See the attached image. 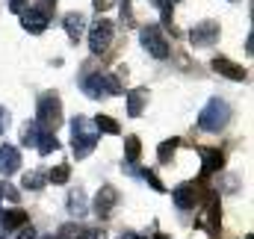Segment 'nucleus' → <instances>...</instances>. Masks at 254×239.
Segmentation results:
<instances>
[{"label": "nucleus", "instance_id": "nucleus-7", "mask_svg": "<svg viewBox=\"0 0 254 239\" xmlns=\"http://www.w3.org/2000/svg\"><path fill=\"white\" fill-rule=\"evenodd\" d=\"M192 45L195 48H210V45H216V39H219V24H213V21H204V24H195L190 33Z\"/></svg>", "mask_w": 254, "mask_h": 239}, {"label": "nucleus", "instance_id": "nucleus-25", "mask_svg": "<svg viewBox=\"0 0 254 239\" xmlns=\"http://www.w3.org/2000/svg\"><path fill=\"white\" fill-rule=\"evenodd\" d=\"M77 234H80V228H77V225H63V228H60V234H57V239H74Z\"/></svg>", "mask_w": 254, "mask_h": 239}, {"label": "nucleus", "instance_id": "nucleus-3", "mask_svg": "<svg viewBox=\"0 0 254 239\" xmlns=\"http://www.w3.org/2000/svg\"><path fill=\"white\" fill-rule=\"evenodd\" d=\"M36 119H39L36 124H39L42 130H48V133L57 130V127L63 124V104H60V98L51 95V92L42 95V98H39V113H36Z\"/></svg>", "mask_w": 254, "mask_h": 239}, {"label": "nucleus", "instance_id": "nucleus-15", "mask_svg": "<svg viewBox=\"0 0 254 239\" xmlns=\"http://www.w3.org/2000/svg\"><path fill=\"white\" fill-rule=\"evenodd\" d=\"M145 101H148V89H133V92L127 95V116L136 119V116L145 110Z\"/></svg>", "mask_w": 254, "mask_h": 239}, {"label": "nucleus", "instance_id": "nucleus-26", "mask_svg": "<svg viewBox=\"0 0 254 239\" xmlns=\"http://www.w3.org/2000/svg\"><path fill=\"white\" fill-rule=\"evenodd\" d=\"M74 239H104V231H80Z\"/></svg>", "mask_w": 254, "mask_h": 239}, {"label": "nucleus", "instance_id": "nucleus-28", "mask_svg": "<svg viewBox=\"0 0 254 239\" xmlns=\"http://www.w3.org/2000/svg\"><path fill=\"white\" fill-rule=\"evenodd\" d=\"M154 3H157V6H160V9H163V15H166V18H169V6H175V3H178V0H154Z\"/></svg>", "mask_w": 254, "mask_h": 239}, {"label": "nucleus", "instance_id": "nucleus-9", "mask_svg": "<svg viewBox=\"0 0 254 239\" xmlns=\"http://www.w3.org/2000/svg\"><path fill=\"white\" fill-rule=\"evenodd\" d=\"M21 169V154L12 145H0V175H15Z\"/></svg>", "mask_w": 254, "mask_h": 239}, {"label": "nucleus", "instance_id": "nucleus-13", "mask_svg": "<svg viewBox=\"0 0 254 239\" xmlns=\"http://www.w3.org/2000/svg\"><path fill=\"white\" fill-rule=\"evenodd\" d=\"M83 30H86V15L68 12V15H65V33H68V39H71V42H80Z\"/></svg>", "mask_w": 254, "mask_h": 239}, {"label": "nucleus", "instance_id": "nucleus-22", "mask_svg": "<svg viewBox=\"0 0 254 239\" xmlns=\"http://www.w3.org/2000/svg\"><path fill=\"white\" fill-rule=\"evenodd\" d=\"M175 148H178V139H169V142H163L160 145V151H157V157H160V163H166L172 154H175Z\"/></svg>", "mask_w": 254, "mask_h": 239}, {"label": "nucleus", "instance_id": "nucleus-30", "mask_svg": "<svg viewBox=\"0 0 254 239\" xmlns=\"http://www.w3.org/2000/svg\"><path fill=\"white\" fill-rule=\"evenodd\" d=\"M6 127H9V113H6V110H0V133H3Z\"/></svg>", "mask_w": 254, "mask_h": 239}, {"label": "nucleus", "instance_id": "nucleus-29", "mask_svg": "<svg viewBox=\"0 0 254 239\" xmlns=\"http://www.w3.org/2000/svg\"><path fill=\"white\" fill-rule=\"evenodd\" d=\"M18 239H36V231L24 225V228H21V234H18Z\"/></svg>", "mask_w": 254, "mask_h": 239}, {"label": "nucleus", "instance_id": "nucleus-21", "mask_svg": "<svg viewBox=\"0 0 254 239\" xmlns=\"http://www.w3.org/2000/svg\"><path fill=\"white\" fill-rule=\"evenodd\" d=\"M24 186H27V189H42V186H45V175H42V172H27V175H24Z\"/></svg>", "mask_w": 254, "mask_h": 239}, {"label": "nucleus", "instance_id": "nucleus-23", "mask_svg": "<svg viewBox=\"0 0 254 239\" xmlns=\"http://www.w3.org/2000/svg\"><path fill=\"white\" fill-rule=\"evenodd\" d=\"M68 178H71V169H68V166H57V169L48 175V180H51V183H65Z\"/></svg>", "mask_w": 254, "mask_h": 239}, {"label": "nucleus", "instance_id": "nucleus-14", "mask_svg": "<svg viewBox=\"0 0 254 239\" xmlns=\"http://www.w3.org/2000/svg\"><path fill=\"white\" fill-rule=\"evenodd\" d=\"M213 71H219V74L228 77V80H246V71H243L240 65H234L231 60H225V57H216V60H213Z\"/></svg>", "mask_w": 254, "mask_h": 239}, {"label": "nucleus", "instance_id": "nucleus-18", "mask_svg": "<svg viewBox=\"0 0 254 239\" xmlns=\"http://www.w3.org/2000/svg\"><path fill=\"white\" fill-rule=\"evenodd\" d=\"M95 127H98L101 133H110V136H116V133L122 130V127H119V121H113L110 116H98V119H95Z\"/></svg>", "mask_w": 254, "mask_h": 239}, {"label": "nucleus", "instance_id": "nucleus-1", "mask_svg": "<svg viewBox=\"0 0 254 239\" xmlns=\"http://www.w3.org/2000/svg\"><path fill=\"white\" fill-rule=\"evenodd\" d=\"M71 133H74V142H71L74 157H77V160L89 157V154L95 151V145H98V133L89 127V121L83 119V116H77V119L71 121Z\"/></svg>", "mask_w": 254, "mask_h": 239}, {"label": "nucleus", "instance_id": "nucleus-6", "mask_svg": "<svg viewBox=\"0 0 254 239\" xmlns=\"http://www.w3.org/2000/svg\"><path fill=\"white\" fill-rule=\"evenodd\" d=\"M113 45V21H98L89 33V48L92 54H107Z\"/></svg>", "mask_w": 254, "mask_h": 239}, {"label": "nucleus", "instance_id": "nucleus-27", "mask_svg": "<svg viewBox=\"0 0 254 239\" xmlns=\"http://www.w3.org/2000/svg\"><path fill=\"white\" fill-rule=\"evenodd\" d=\"M142 178L148 180V183H151V186H154V189H157V192H163V183H160V180L154 178V175H151V172H142Z\"/></svg>", "mask_w": 254, "mask_h": 239}, {"label": "nucleus", "instance_id": "nucleus-11", "mask_svg": "<svg viewBox=\"0 0 254 239\" xmlns=\"http://www.w3.org/2000/svg\"><path fill=\"white\" fill-rule=\"evenodd\" d=\"M21 21H24V30H27V33H33V36H39V33H45V30H48V15H45V12H39V9H27Z\"/></svg>", "mask_w": 254, "mask_h": 239}, {"label": "nucleus", "instance_id": "nucleus-32", "mask_svg": "<svg viewBox=\"0 0 254 239\" xmlns=\"http://www.w3.org/2000/svg\"><path fill=\"white\" fill-rule=\"evenodd\" d=\"M12 12H24V3L21 0H12Z\"/></svg>", "mask_w": 254, "mask_h": 239}, {"label": "nucleus", "instance_id": "nucleus-31", "mask_svg": "<svg viewBox=\"0 0 254 239\" xmlns=\"http://www.w3.org/2000/svg\"><path fill=\"white\" fill-rule=\"evenodd\" d=\"M3 195H9V198H12V201H18V192H15V189H12V186H3Z\"/></svg>", "mask_w": 254, "mask_h": 239}, {"label": "nucleus", "instance_id": "nucleus-12", "mask_svg": "<svg viewBox=\"0 0 254 239\" xmlns=\"http://www.w3.org/2000/svg\"><path fill=\"white\" fill-rule=\"evenodd\" d=\"M113 204H116V189H113V186H104V189L98 192V198H95V216L107 219V216L113 213Z\"/></svg>", "mask_w": 254, "mask_h": 239}, {"label": "nucleus", "instance_id": "nucleus-2", "mask_svg": "<svg viewBox=\"0 0 254 239\" xmlns=\"http://www.w3.org/2000/svg\"><path fill=\"white\" fill-rule=\"evenodd\" d=\"M228 119H231V107H228L225 101L213 98V101L198 113V127L207 130V133H219V130L228 124Z\"/></svg>", "mask_w": 254, "mask_h": 239}, {"label": "nucleus", "instance_id": "nucleus-8", "mask_svg": "<svg viewBox=\"0 0 254 239\" xmlns=\"http://www.w3.org/2000/svg\"><path fill=\"white\" fill-rule=\"evenodd\" d=\"M198 154H201V175L204 178L213 175V172H219L222 163H225V157H222L219 148H198Z\"/></svg>", "mask_w": 254, "mask_h": 239}, {"label": "nucleus", "instance_id": "nucleus-24", "mask_svg": "<svg viewBox=\"0 0 254 239\" xmlns=\"http://www.w3.org/2000/svg\"><path fill=\"white\" fill-rule=\"evenodd\" d=\"M71 210H74L77 216H86V198H83L80 192H71Z\"/></svg>", "mask_w": 254, "mask_h": 239}, {"label": "nucleus", "instance_id": "nucleus-34", "mask_svg": "<svg viewBox=\"0 0 254 239\" xmlns=\"http://www.w3.org/2000/svg\"><path fill=\"white\" fill-rule=\"evenodd\" d=\"M0 198H3V186H0Z\"/></svg>", "mask_w": 254, "mask_h": 239}, {"label": "nucleus", "instance_id": "nucleus-4", "mask_svg": "<svg viewBox=\"0 0 254 239\" xmlns=\"http://www.w3.org/2000/svg\"><path fill=\"white\" fill-rule=\"evenodd\" d=\"M83 89H86L89 98H113V95L122 92V86L113 74H92V77L83 80Z\"/></svg>", "mask_w": 254, "mask_h": 239}, {"label": "nucleus", "instance_id": "nucleus-10", "mask_svg": "<svg viewBox=\"0 0 254 239\" xmlns=\"http://www.w3.org/2000/svg\"><path fill=\"white\" fill-rule=\"evenodd\" d=\"M195 201H198V186L195 183H181L175 189V207L178 210H192Z\"/></svg>", "mask_w": 254, "mask_h": 239}, {"label": "nucleus", "instance_id": "nucleus-19", "mask_svg": "<svg viewBox=\"0 0 254 239\" xmlns=\"http://www.w3.org/2000/svg\"><path fill=\"white\" fill-rule=\"evenodd\" d=\"M39 154H51V151H57L60 148V142H57V136L54 133H42V139H39Z\"/></svg>", "mask_w": 254, "mask_h": 239}, {"label": "nucleus", "instance_id": "nucleus-20", "mask_svg": "<svg viewBox=\"0 0 254 239\" xmlns=\"http://www.w3.org/2000/svg\"><path fill=\"white\" fill-rule=\"evenodd\" d=\"M139 151H142L139 139H136V136H127V139H125V154H127V160H130V163H136V160H139Z\"/></svg>", "mask_w": 254, "mask_h": 239}, {"label": "nucleus", "instance_id": "nucleus-33", "mask_svg": "<svg viewBox=\"0 0 254 239\" xmlns=\"http://www.w3.org/2000/svg\"><path fill=\"white\" fill-rule=\"evenodd\" d=\"M125 239H145V237H139V234H125Z\"/></svg>", "mask_w": 254, "mask_h": 239}, {"label": "nucleus", "instance_id": "nucleus-5", "mask_svg": "<svg viewBox=\"0 0 254 239\" xmlns=\"http://www.w3.org/2000/svg\"><path fill=\"white\" fill-rule=\"evenodd\" d=\"M139 39H142V45H145V51L151 57H157V60H166L169 57V42L163 39V33H160L157 24H145L142 33H139Z\"/></svg>", "mask_w": 254, "mask_h": 239}, {"label": "nucleus", "instance_id": "nucleus-16", "mask_svg": "<svg viewBox=\"0 0 254 239\" xmlns=\"http://www.w3.org/2000/svg\"><path fill=\"white\" fill-rule=\"evenodd\" d=\"M0 222H3V228H6V231L24 228V225H27V213H24V210H6V213L0 216Z\"/></svg>", "mask_w": 254, "mask_h": 239}, {"label": "nucleus", "instance_id": "nucleus-17", "mask_svg": "<svg viewBox=\"0 0 254 239\" xmlns=\"http://www.w3.org/2000/svg\"><path fill=\"white\" fill-rule=\"evenodd\" d=\"M42 133H45V130H42L36 121H33V124H27V127H24V145H27V148H30V145H39Z\"/></svg>", "mask_w": 254, "mask_h": 239}]
</instances>
